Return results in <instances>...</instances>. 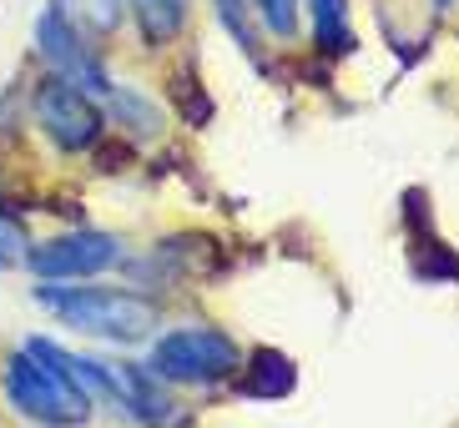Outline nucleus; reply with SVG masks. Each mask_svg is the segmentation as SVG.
<instances>
[{
  "instance_id": "nucleus-16",
  "label": "nucleus",
  "mask_w": 459,
  "mask_h": 428,
  "mask_svg": "<svg viewBox=\"0 0 459 428\" xmlns=\"http://www.w3.org/2000/svg\"><path fill=\"white\" fill-rule=\"evenodd\" d=\"M434 5H439V11H449V5H455V0H434Z\"/></svg>"
},
{
  "instance_id": "nucleus-6",
  "label": "nucleus",
  "mask_w": 459,
  "mask_h": 428,
  "mask_svg": "<svg viewBox=\"0 0 459 428\" xmlns=\"http://www.w3.org/2000/svg\"><path fill=\"white\" fill-rule=\"evenodd\" d=\"M96 368V383H101V403L122 408L132 424L142 428H162L172 424L177 403L167 393V383L152 373L147 363H132V358H91Z\"/></svg>"
},
{
  "instance_id": "nucleus-10",
  "label": "nucleus",
  "mask_w": 459,
  "mask_h": 428,
  "mask_svg": "<svg viewBox=\"0 0 459 428\" xmlns=\"http://www.w3.org/2000/svg\"><path fill=\"white\" fill-rule=\"evenodd\" d=\"M101 101H107V121H122L126 132L136 136V141H157V136H162V107H157V101H152V96H142L136 91V86H117V81H111L107 91H101Z\"/></svg>"
},
{
  "instance_id": "nucleus-11",
  "label": "nucleus",
  "mask_w": 459,
  "mask_h": 428,
  "mask_svg": "<svg viewBox=\"0 0 459 428\" xmlns=\"http://www.w3.org/2000/svg\"><path fill=\"white\" fill-rule=\"evenodd\" d=\"M51 11L66 21L76 36H86L91 46L111 40L126 21V0H51Z\"/></svg>"
},
{
  "instance_id": "nucleus-9",
  "label": "nucleus",
  "mask_w": 459,
  "mask_h": 428,
  "mask_svg": "<svg viewBox=\"0 0 459 428\" xmlns=\"http://www.w3.org/2000/svg\"><path fill=\"white\" fill-rule=\"evenodd\" d=\"M126 15H132V26H136V36H142V46L162 51V46H172V40L187 30L192 0H126Z\"/></svg>"
},
{
  "instance_id": "nucleus-4",
  "label": "nucleus",
  "mask_w": 459,
  "mask_h": 428,
  "mask_svg": "<svg viewBox=\"0 0 459 428\" xmlns=\"http://www.w3.org/2000/svg\"><path fill=\"white\" fill-rule=\"evenodd\" d=\"M30 116L51 136V147H61L66 157H82V151H91L107 136V111L96 107V96L86 86H76V81L56 76V71L36 86Z\"/></svg>"
},
{
  "instance_id": "nucleus-13",
  "label": "nucleus",
  "mask_w": 459,
  "mask_h": 428,
  "mask_svg": "<svg viewBox=\"0 0 459 428\" xmlns=\"http://www.w3.org/2000/svg\"><path fill=\"white\" fill-rule=\"evenodd\" d=\"M243 5L268 36H278V40L298 36V0H243Z\"/></svg>"
},
{
  "instance_id": "nucleus-8",
  "label": "nucleus",
  "mask_w": 459,
  "mask_h": 428,
  "mask_svg": "<svg viewBox=\"0 0 459 428\" xmlns=\"http://www.w3.org/2000/svg\"><path fill=\"white\" fill-rule=\"evenodd\" d=\"M238 393L257 403H283L298 393V363L278 348H257L253 358L238 363Z\"/></svg>"
},
{
  "instance_id": "nucleus-3",
  "label": "nucleus",
  "mask_w": 459,
  "mask_h": 428,
  "mask_svg": "<svg viewBox=\"0 0 459 428\" xmlns=\"http://www.w3.org/2000/svg\"><path fill=\"white\" fill-rule=\"evenodd\" d=\"M243 363V348L222 328H172L152 343L147 368L162 378L167 389H212L228 383Z\"/></svg>"
},
{
  "instance_id": "nucleus-12",
  "label": "nucleus",
  "mask_w": 459,
  "mask_h": 428,
  "mask_svg": "<svg viewBox=\"0 0 459 428\" xmlns=\"http://www.w3.org/2000/svg\"><path fill=\"white\" fill-rule=\"evenodd\" d=\"M308 21H313V46L324 56H349L353 51V15L349 0H308Z\"/></svg>"
},
{
  "instance_id": "nucleus-2",
  "label": "nucleus",
  "mask_w": 459,
  "mask_h": 428,
  "mask_svg": "<svg viewBox=\"0 0 459 428\" xmlns=\"http://www.w3.org/2000/svg\"><path fill=\"white\" fill-rule=\"evenodd\" d=\"M36 303L86 338L107 343H142L157 333V303L126 287H91V282H36Z\"/></svg>"
},
{
  "instance_id": "nucleus-7",
  "label": "nucleus",
  "mask_w": 459,
  "mask_h": 428,
  "mask_svg": "<svg viewBox=\"0 0 459 428\" xmlns=\"http://www.w3.org/2000/svg\"><path fill=\"white\" fill-rule=\"evenodd\" d=\"M36 56H41L56 76H66V81H76V86H86L91 96H101L111 86V76H107V66H101L96 46L86 36H76V30H71L56 11L36 15Z\"/></svg>"
},
{
  "instance_id": "nucleus-5",
  "label": "nucleus",
  "mask_w": 459,
  "mask_h": 428,
  "mask_svg": "<svg viewBox=\"0 0 459 428\" xmlns=\"http://www.w3.org/2000/svg\"><path fill=\"white\" fill-rule=\"evenodd\" d=\"M117 262H122V242L111 232L82 227V232H56V237L36 242L21 268L36 282H82V278H101Z\"/></svg>"
},
{
  "instance_id": "nucleus-1",
  "label": "nucleus",
  "mask_w": 459,
  "mask_h": 428,
  "mask_svg": "<svg viewBox=\"0 0 459 428\" xmlns=\"http://www.w3.org/2000/svg\"><path fill=\"white\" fill-rule=\"evenodd\" d=\"M0 389H5V403L15 414L41 428H82L96 414L91 398L66 373L61 348L51 338H30L21 353H11L5 368H0Z\"/></svg>"
},
{
  "instance_id": "nucleus-15",
  "label": "nucleus",
  "mask_w": 459,
  "mask_h": 428,
  "mask_svg": "<svg viewBox=\"0 0 459 428\" xmlns=\"http://www.w3.org/2000/svg\"><path fill=\"white\" fill-rule=\"evenodd\" d=\"M217 15H222V26L243 40V46H253V15H247L243 0H217Z\"/></svg>"
},
{
  "instance_id": "nucleus-14",
  "label": "nucleus",
  "mask_w": 459,
  "mask_h": 428,
  "mask_svg": "<svg viewBox=\"0 0 459 428\" xmlns=\"http://www.w3.org/2000/svg\"><path fill=\"white\" fill-rule=\"evenodd\" d=\"M30 253V237H26V222L0 201V268H21Z\"/></svg>"
}]
</instances>
